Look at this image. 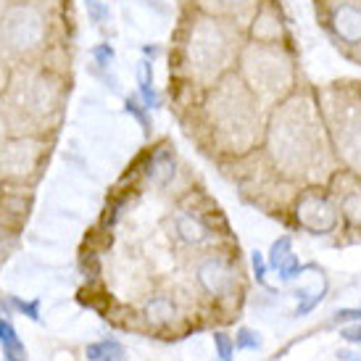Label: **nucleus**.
Instances as JSON below:
<instances>
[{
	"label": "nucleus",
	"instance_id": "nucleus-1",
	"mask_svg": "<svg viewBox=\"0 0 361 361\" xmlns=\"http://www.w3.org/2000/svg\"><path fill=\"white\" fill-rule=\"evenodd\" d=\"M319 127L311 114V103L298 92H290L274 109L269 124V148L274 161L285 171H303L317 156Z\"/></svg>",
	"mask_w": 361,
	"mask_h": 361
},
{
	"label": "nucleus",
	"instance_id": "nucleus-10",
	"mask_svg": "<svg viewBox=\"0 0 361 361\" xmlns=\"http://www.w3.org/2000/svg\"><path fill=\"white\" fill-rule=\"evenodd\" d=\"M37 159H40L37 142L16 140L3 151V156H0V166H3V171H6L8 177H24V174H30V171L37 166Z\"/></svg>",
	"mask_w": 361,
	"mask_h": 361
},
{
	"label": "nucleus",
	"instance_id": "nucleus-17",
	"mask_svg": "<svg viewBox=\"0 0 361 361\" xmlns=\"http://www.w3.org/2000/svg\"><path fill=\"white\" fill-rule=\"evenodd\" d=\"M53 103H56V87H53V82L48 80H37L32 85V106L37 111H51Z\"/></svg>",
	"mask_w": 361,
	"mask_h": 361
},
{
	"label": "nucleus",
	"instance_id": "nucleus-26",
	"mask_svg": "<svg viewBox=\"0 0 361 361\" xmlns=\"http://www.w3.org/2000/svg\"><path fill=\"white\" fill-rule=\"evenodd\" d=\"M219 6H224V8H251L253 3H259V0H216Z\"/></svg>",
	"mask_w": 361,
	"mask_h": 361
},
{
	"label": "nucleus",
	"instance_id": "nucleus-24",
	"mask_svg": "<svg viewBox=\"0 0 361 361\" xmlns=\"http://www.w3.org/2000/svg\"><path fill=\"white\" fill-rule=\"evenodd\" d=\"M87 8H90V16L98 21V24L103 21V16H109V8L103 6L101 0H87Z\"/></svg>",
	"mask_w": 361,
	"mask_h": 361
},
{
	"label": "nucleus",
	"instance_id": "nucleus-25",
	"mask_svg": "<svg viewBox=\"0 0 361 361\" xmlns=\"http://www.w3.org/2000/svg\"><path fill=\"white\" fill-rule=\"evenodd\" d=\"M361 322V309H341V311H335V322Z\"/></svg>",
	"mask_w": 361,
	"mask_h": 361
},
{
	"label": "nucleus",
	"instance_id": "nucleus-7",
	"mask_svg": "<svg viewBox=\"0 0 361 361\" xmlns=\"http://www.w3.org/2000/svg\"><path fill=\"white\" fill-rule=\"evenodd\" d=\"M332 140L348 171L361 177V109L338 114L332 119Z\"/></svg>",
	"mask_w": 361,
	"mask_h": 361
},
{
	"label": "nucleus",
	"instance_id": "nucleus-5",
	"mask_svg": "<svg viewBox=\"0 0 361 361\" xmlns=\"http://www.w3.org/2000/svg\"><path fill=\"white\" fill-rule=\"evenodd\" d=\"M293 219L309 235H330L341 224V209L332 195L322 188H306L298 192L293 206Z\"/></svg>",
	"mask_w": 361,
	"mask_h": 361
},
{
	"label": "nucleus",
	"instance_id": "nucleus-4",
	"mask_svg": "<svg viewBox=\"0 0 361 361\" xmlns=\"http://www.w3.org/2000/svg\"><path fill=\"white\" fill-rule=\"evenodd\" d=\"M322 24L345 53H361V0H322Z\"/></svg>",
	"mask_w": 361,
	"mask_h": 361
},
{
	"label": "nucleus",
	"instance_id": "nucleus-8",
	"mask_svg": "<svg viewBox=\"0 0 361 361\" xmlns=\"http://www.w3.org/2000/svg\"><path fill=\"white\" fill-rule=\"evenodd\" d=\"M335 185H338V190H332V195L338 198V209H341V216L351 227L361 230V182H359V174H353V171H341V174H335Z\"/></svg>",
	"mask_w": 361,
	"mask_h": 361
},
{
	"label": "nucleus",
	"instance_id": "nucleus-6",
	"mask_svg": "<svg viewBox=\"0 0 361 361\" xmlns=\"http://www.w3.org/2000/svg\"><path fill=\"white\" fill-rule=\"evenodd\" d=\"M0 37L11 51H35L45 37V19L32 6H13L0 21Z\"/></svg>",
	"mask_w": 361,
	"mask_h": 361
},
{
	"label": "nucleus",
	"instance_id": "nucleus-2",
	"mask_svg": "<svg viewBox=\"0 0 361 361\" xmlns=\"http://www.w3.org/2000/svg\"><path fill=\"white\" fill-rule=\"evenodd\" d=\"M243 80L256 95H277L285 98L295 87V66L290 53L282 45H261L251 42L243 53Z\"/></svg>",
	"mask_w": 361,
	"mask_h": 361
},
{
	"label": "nucleus",
	"instance_id": "nucleus-3",
	"mask_svg": "<svg viewBox=\"0 0 361 361\" xmlns=\"http://www.w3.org/2000/svg\"><path fill=\"white\" fill-rule=\"evenodd\" d=\"M185 56L190 69L198 77H214L224 69V63L232 56V37L230 32L221 27V21L201 16L190 24L188 42H185Z\"/></svg>",
	"mask_w": 361,
	"mask_h": 361
},
{
	"label": "nucleus",
	"instance_id": "nucleus-19",
	"mask_svg": "<svg viewBox=\"0 0 361 361\" xmlns=\"http://www.w3.org/2000/svg\"><path fill=\"white\" fill-rule=\"evenodd\" d=\"M235 345L238 348H245V351H253L261 345V335L256 330H248V327H240L238 335H235Z\"/></svg>",
	"mask_w": 361,
	"mask_h": 361
},
{
	"label": "nucleus",
	"instance_id": "nucleus-27",
	"mask_svg": "<svg viewBox=\"0 0 361 361\" xmlns=\"http://www.w3.org/2000/svg\"><path fill=\"white\" fill-rule=\"evenodd\" d=\"M16 306H19L21 311H27L32 319H40V314H37V303H24V301H16Z\"/></svg>",
	"mask_w": 361,
	"mask_h": 361
},
{
	"label": "nucleus",
	"instance_id": "nucleus-16",
	"mask_svg": "<svg viewBox=\"0 0 361 361\" xmlns=\"http://www.w3.org/2000/svg\"><path fill=\"white\" fill-rule=\"evenodd\" d=\"M0 345H3V353L8 361H24L27 359V348L24 343L19 341L16 330L11 327L8 322H0Z\"/></svg>",
	"mask_w": 361,
	"mask_h": 361
},
{
	"label": "nucleus",
	"instance_id": "nucleus-28",
	"mask_svg": "<svg viewBox=\"0 0 361 361\" xmlns=\"http://www.w3.org/2000/svg\"><path fill=\"white\" fill-rule=\"evenodd\" d=\"M338 359L341 361H361V353L348 351V348H341V351H338Z\"/></svg>",
	"mask_w": 361,
	"mask_h": 361
},
{
	"label": "nucleus",
	"instance_id": "nucleus-12",
	"mask_svg": "<svg viewBox=\"0 0 361 361\" xmlns=\"http://www.w3.org/2000/svg\"><path fill=\"white\" fill-rule=\"evenodd\" d=\"M174 227H177V235H180L182 243H188V245H201V243L209 240V227L203 224L195 214H188V211H182L177 214V219H174Z\"/></svg>",
	"mask_w": 361,
	"mask_h": 361
},
{
	"label": "nucleus",
	"instance_id": "nucleus-11",
	"mask_svg": "<svg viewBox=\"0 0 361 361\" xmlns=\"http://www.w3.org/2000/svg\"><path fill=\"white\" fill-rule=\"evenodd\" d=\"M285 37V24H282L277 8L271 6H259L253 13L251 21V42H261V45H282Z\"/></svg>",
	"mask_w": 361,
	"mask_h": 361
},
{
	"label": "nucleus",
	"instance_id": "nucleus-23",
	"mask_svg": "<svg viewBox=\"0 0 361 361\" xmlns=\"http://www.w3.org/2000/svg\"><path fill=\"white\" fill-rule=\"evenodd\" d=\"M341 338L348 343H361V322H356V324H351V327H343Z\"/></svg>",
	"mask_w": 361,
	"mask_h": 361
},
{
	"label": "nucleus",
	"instance_id": "nucleus-20",
	"mask_svg": "<svg viewBox=\"0 0 361 361\" xmlns=\"http://www.w3.org/2000/svg\"><path fill=\"white\" fill-rule=\"evenodd\" d=\"M214 345H216V353H219L221 361H232L235 341H232L227 332H214Z\"/></svg>",
	"mask_w": 361,
	"mask_h": 361
},
{
	"label": "nucleus",
	"instance_id": "nucleus-22",
	"mask_svg": "<svg viewBox=\"0 0 361 361\" xmlns=\"http://www.w3.org/2000/svg\"><path fill=\"white\" fill-rule=\"evenodd\" d=\"M251 261H253V271H256V280H259L261 285H267V264H264V256H261L259 251H253Z\"/></svg>",
	"mask_w": 361,
	"mask_h": 361
},
{
	"label": "nucleus",
	"instance_id": "nucleus-21",
	"mask_svg": "<svg viewBox=\"0 0 361 361\" xmlns=\"http://www.w3.org/2000/svg\"><path fill=\"white\" fill-rule=\"evenodd\" d=\"M280 277L282 280H293V277H298V274H301L303 271V267H301V261H298V256H295V253H293L290 259L285 261V264H282L280 269Z\"/></svg>",
	"mask_w": 361,
	"mask_h": 361
},
{
	"label": "nucleus",
	"instance_id": "nucleus-13",
	"mask_svg": "<svg viewBox=\"0 0 361 361\" xmlns=\"http://www.w3.org/2000/svg\"><path fill=\"white\" fill-rule=\"evenodd\" d=\"M148 177H151L153 185H169L174 180V156H171L169 148H161V151L153 153L151 164H148Z\"/></svg>",
	"mask_w": 361,
	"mask_h": 361
},
{
	"label": "nucleus",
	"instance_id": "nucleus-15",
	"mask_svg": "<svg viewBox=\"0 0 361 361\" xmlns=\"http://www.w3.org/2000/svg\"><path fill=\"white\" fill-rule=\"evenodd\" d=\"M85 356L90 361H127L124 345L116 341H98L85 348Z\"/></svg>",
	"mask_w": 361,
	"mask_h": 361
},
{
	"label": "nucleus",
	"instance_id": "nucleus-14",
	"mask_svg": "<svg viewBox=\"0 0 361 361\" xmlns=\"http://www.w3.org/2000/svg\"><path fill=\"white\" fill-rule=\"evenodd\" d=\"M145 317H148V322H151V324H156V327H164V324L174 322V317H177V309H174V303H171L166 295H156V298H151V301L145 303Z\"/></svg>",
	"mask_w": 361,
	"mask_h": 361
},
{
	"label": "nucleus",
	"instance_id": "nucleus-9",
	"mask_svg": "<svg viewBox=\"0 0 361 361\" xmlns=\"http://www.w3.org/2000/svg\"><path fill=\"white\" fill-rule=\"evenodd\" d=\"M198 282H201V288L209 293V295L224 298V295H230L232 288H235V269H232L221 256H209V259H203L201 267H198Z\"/></svg>",
	"mask_w": 361,
	"mask_h": 361
},
{
	"label": "nucleus",
	"instance_id": "nucleus-18",
	"mask_svg": "<svg viewBox=\"0 0 361 361\" xmlns=\"http://www.w3.org/2000/svg\"><path fill=\"white\" fill-rule=\"evenodd\" d=\"M293 256V240L288 238V235H282V238H277L274 240V245H271L269 251V267L271 269H280L285 261Z\"/></svg>",
	"mask_w": 361,
	"mask_h": 361
}]
</instances>
